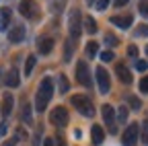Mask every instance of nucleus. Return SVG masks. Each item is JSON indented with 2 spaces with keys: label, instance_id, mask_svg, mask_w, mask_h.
I'll return each instance as SVG.
<instances>
[{
  "label": "nucleus",
  "instance_id": "obj_30",
  "mask_svg": "<svg viewBox=\"0 0 148 146\" xmlns=\"http://www.w3.org/2000/svg\"><path fill=\"white\" fill-rule=\"evenodd\" d=\"M105 43L107 45H117L119 41H117V37H115L113 33H105Z\"/></svg>",
  "mask_w": 148,
  "mask_h": 146
},
{
  "label": "nucleus",
  "instance_id": "obj_44",
  "mask_svg": "<svg viewBox=\"0 0 148 146\" xmlns=\"http://www.w3.org/2000/svg\"><path fill=\"white\" fill-rule=\"evenodd\" d=\"M0 78H2V68H0Z\"/></svg>",
  "mask_w": 148,
  "mask_h": 146
},
{
  "label": "nucleus",
  "instance_id": "obj_4",
  "mask_svg": "<svg viewBox=\"0 0 148 146\" xmlns=\"http://www.w3.org/2000/svg\"><path fill=\"white\" fill-rule=\"evenodd\" d=\"M18 12H21L25 19H29V21H37L41 16L39 4H37L35 0H21V4H18Z\"/></svg>",
  "mask_w": 148,
  "mask_h": 146
},
{
  "label": "nucleus",
  "instance_id": "obj_15",
  "mask_svg": "<svg viewBox=\"0 0 148 146\" xmlns=\"http://www.w3.org/2000/svg\"><path fill=\"white\" fill-rule=\"evenodd\" d=\"M90 138H92V144H103V140H105V132H103V127L99 125V123H95L90 127Z\"/></svg>",
  "mask_w": 148,
  "mask_h": 146
},
{
  "label": "nucleus",
  "instance_id": "obj_1",
  "mask_svg": "<svg viewBox=\"0 0 148 146\" xmlns=\"http://www.w3.org/2000/svg\"><path fill=\"white\" fill-rule=\"evenodd\" d=\"M53 97V80L49 76H45L39 84V88H37V93H35V109L37 111H45V107L49 105Z\"/></svg>",
  "mask_w": 148,
  "mask_h": 146
},
{
  "label": "nucleus",
  "instance_id": "obj_22",
  "mask_svg": "<svg viewBox=\"0 0 148 146\" xmlns=\"http://www.w3.org/2000/svg\"><path fill=\"white\" fill-rule=\"evenodd\" d=\"M72 51H74V41L72 39H66V45H64V62H70L72 60Z\"/></svg>",
  "mask_w": 148,
  "mask_h": 146
},
{
  "label": "nucleus",
  "instance_id": "obj_14",
  "mask_svg": "<svg viewBox=\"0 0 148 146\" xmlns=\"http://www.w3.org/2000/svg\"><path fill=\"white\" fill-rule=\"evenodd\" d=\"M12 105H14V97L10 93H4V97H2V115H4V119L12 113Z\"/></svg>",
  "mask_w": 148,
  "mask_h": 146
},
{
  "label": "nucleus",
  "instance_id": "obj_33",
  "mask_svg": "<svg viewBox=\"0 0 148 146\" xmlns=\"http://www.w3.org/2000/svg\"><path fill=\"white\" fill-rule=\"evenodd\" d=\"M95 8H97V10H105V8H109V0H97V2H95Z\"/></svg>",
  "mask_w": 148,
  "mask_h": 146
},
{
  "label": "nucleus",
  "instance_id": "obj_6",
  "mask_svg": "<svg viewBox=\"0 0 148 146\" xmlns=\"http://www.w3.org/2000/svg\"><path fill=\"white\" fill-rule=\"evenodd\" d=\"M76 80H78L82 86H86V88L92 84L90 68H88V62H86V60H78V62H76Z\"/></svg>",
  "mask_w": 148,
  "mask_h": 146
},
{
  "label": "nucleus",
  "instance_id": "obj_23",
  "mask_svg": "<svg viewBox=\"0 0 148 146\" xmlns=\"http://www.w3.org/2000/svg\"><path fill=\"white\" fill-rule=\"evenodd\" d=\"M0 16H2V21H0V29H6V25L10 23V10L8 8H2V10H0Z\"/></svg>",
  "mask_w": 148,
  "mask_h": 146
},
{
  "label": "nucleus",
  "instance_id": "obj_7",
  "mask_svg": "<svg viewBox=\"0 0 148 146\" xmlns=\"http://www.w3.org/2000/svg\"><path fill=\"white\" fill-rule=\"evenodd\" d=\"M138 134H140L138 123H130L125 127V132L121 134V144L123 146H136L138 144Z\"/></svg>",
  "mask_w": 148,
  "mask_h": 146
},
{
  "label": "nucleus",
  "instance_id": "obj_17",
  "mask_svg": "<svg viewBox=\"0 0 148 146\" xmlns=\"http://www.w3.org/2000/svg\"><path fill=\"white\" fill-rule=\"evenodd\" d=\"M21 121H23L25 125H33V123H35V121H33V109H31V105H29V103H25V105H23Z\"/></svg>",
  "mask_w": 148,
  "mask_h": 146
},
{
  "label": "nucleus",
  "instance_id": "obj_3",
  "mask_svg": "<svg viewBox=\"0 0 148 146\" xmlns=\"http://www.w3.org/2000/svg\"><path fill=\"white\" fill-rule=\"evenodd\" d=\"M68 31H70V39H78L82 33V19L78 8H72L68 12Z\"/></svg>",
  "mask_w": 148,
  "mask_h": 146
},
{
  "label": "nucleus",
  "instance_id": "obj_24",
  "mask_svg": "<svg viewBox=\"0 0 148 146\" xmlns=\"http://www.w3.org/2000/svg\"><path fill=\"white\" fill-rule=\"evenodd\" d=\"M58 80H60V93H68V90H70V82H68L66 74H60Z\"/></svg>",
  "mask_w": 148,
  "mask_h": 146
},
{
  "label": "nucleus",
  "instance_id": "obj_10",
  "mask_svg": "<svg viewBox=\"0 0 148 146\" xmlns=\"http://www.w3.org/2000/svg\"><path fill=\"white\" fill-rule=\"evenodd\" d=\"M111 23H113L117 29L125 31V29H130V27H132V23H134V16H132V14H117V16H111Z\"/></svg>",
  "mask_w": 148,
  "mask_h": 146
},
{
  "label": "nucleus",
  "instance_id": "obj_39",
  "mask_svg": "<svg viewBox=\"0 0 148 146\" xmlns=\"http://www.w3.org/2000/svg\"><path fill=\"white\" fill-rule=\"evenodd\" d=\"M6 130H8L6 121H4V123H0V138H4V136H6Z\"/></svg>",
  "mask_w": 148,
  "mask_h": 146
},
{
  "label": "nucleus",
  "instance_id": "obj_29",
  "mask_svg": "<svg viewBox=\"0 0 148 146\" xmlns=\"http://www.w3.org/2000/svg\"><path fill=\"white\" fill-rule=\"evenodd\" d=\"M99 58H101L103 62H111V60H113V58H115V53L107 49V51H101V53H99Z\"/></svg>",
  "mask_w": 148,
  "mask_h": 146
},
{
  "label": "nucleus",
  "instance_id": "obj_41",
  "mask_svg": "<svg viewBox=\"0 0 148 146\" xmlns=\"http://www.w3.org/2000/svg\"><path fill=\"white\" fill-rule=\"evenodd\" d=\"M43 146H53V138H45L43 140Z\"/></svg>",
  "mask_w": 148,
  "mask_h": 146
},
{
  "label": "nucleus",
  "instance_id": "obj_9",
  "mask_svg": "<svg viewBox=\"0 0 148 146\" xmlns=\"http://www.w3.org/2000/svg\"><path fill=\"white\" fill-rule=\"evenodd\" d=\"M101 115H103L105 125L109 127V132H113V134H115V111H113V107H111V105H103Z\"/></svg>",
  "mask_w": 148,
  "mask_h": 146
},
{
  "label": "nucleus",
  "instance_id": "obj_12",
  "mask_svg": "<svg viewBox=\"0 0 148 146\" xmlns=\"http://www.w3.org/2000/svg\"><path fill=\"white\" fill-rule=\"evenodd\" d=\"M37 49H39L41 56H47V53H51V49H53V39L47 37V35L39 37V39H37Z\"/></svg>",
  "mask_w": 148,
  "mask_h": 146
},
{
  "label": "nucleus",
  "instance_id": "obj_20",
  "mask_svg": "<svg viewBox=\"0 0 148 146\" xmlns=\"http://www.w3.org/2000/svg\"><path fill=\"white\" fill-rule=\"evenodd\" d=\"M35 64H37V56H27V60H25V76H31L33 74Z\"/></svg>",
  "mask_w": 148,
  "mask_h": 146
},
{
  "label": "nucleus",
  "instance_id": "obj_34",
  "mask_svg": "<svg viewBox=\"0 0 148 146\" xmlns=\"http://www.w3.org/2000/svg\"><path fill=\"white\" fill-rule=\"evenodd\" d=\"M140 90H142L144 95L148 93V74H146V76H144V78L140 80Z\"/></svg>",
  "mask_w": 148,
  "mask_h": 146
},
{
  "label": "nucleus",
  "instance_id": "obj_37",
  "mask_svg": "<svg viewBox=\"0 0 148 146\" xmlns=\"http://www.w3.org/2000/svg\"><path fill=\"white\" fill-rule=\"evenodd\" d=\"M146 68H148V64H146L144 60H138V62H136V70H140V72H144Z\"/></svg>",
  "mask_w": 148,
  "mask_h": 146
},
{
  "label": "nucleus",
  "instance_id": "obj_19",
  "mask_svg": "<svg viewBox=\"0 0 148 146\" xmlns=\"http://www.w3.org/2000/svg\"><path fill=\"white\" fill-rule=\"evenodd\" d=\"M82 23H84L86 33H90V35H95V33H97V29H99V27H97V21L92 19V16H86V19H84Z\"/></svg>",
  "mask_w": 148,
  "mask_h": 146
},
{
  "label": "nucleus",
  "instance_id": "obj_35",
  "mask_svg": "<svg viewBox=\"0 0 148 146\" xmlns=\"http://www.w3.org/2000/svg\"><path fill=\"white\" fill-rule=\"evenodd\" d=\"M53 146H66V140H64V136H53Z\"/></svg>",
  "mask_w": 148,
  "mask_h": 146
},
{
  "label": "nucleus",
  "instance_id": "obj_18",
  "mask_svg": "<svg viewBox=\"0 0 148 146\" xmlns=\"http://www.w3.org/2000/svg\"><path fill=\"white\" fill-rule=\"evenodd\" d=\"M66 4H68V0H49V10L53 14H60L66 8Z\"/></svg>",
  "mask_w": 148,
  "mask_h": 146
},
{
  "label": "nucleus",
  "instance_id": "obj_8",
  "mask_svg": "<svg viewBox=\"0 0 148 146\" xmlns=\"http://www.w3.org/2000/svg\"><path fill=\"white\" fill-rule=\"evenodd\" d=\"M95 76H97V86H99V90L105 95V93H109L111 90V78H109V72L103 68V66H99L97 70H95Z\"/></svg>",
  "mask_w": 148,
  "mask_h": 146
},
{
  "label": "nucleus",
  "instance_id": "obj_45",
  "mask_svg": "<svg viewBox=\"0 0 148 146\" xmlns=\"http://www.w3.org/2000/svg\"><path fill=\"white\" fill-rule=\"evenodd\" d=\"M146 53H148V45H146Z\"/></svg>",
  "mask_w": 148,
  "mask_h": 146
},
{
  "label": "nucleus",
  "instance_id": "obj_40",
  "mask_svg": "<svg viewBox=\"0 0 148 146\" xmlns=\"http://www.w3.org/2000/svg\"><path fill=\"white\" fill-rule=\"evenodd\" d=\"M39 134H41V130H37V134L33 138V146H39Z\"/></svg>",
  "mask_w": 148,
  "mask_h": 146
},
{
  "label": "nucleus",
  "instance_id": "obj_5",
  "mask_svg": "<svg viewBox=\"0 0 148 146\" xmlns=\"http://www.w3.org/2000/svg\"><path fill=\"white\" fill-rule=\"evenodd\" d=\"M49 121L56 125V127H66L68 121H70V115H68V109L66 107H56L49 111Z\"/></svg>",
  "mask_w": 148,
  "mask_h": 146
},
{
  "label": "nucleus",
  "instance_id": "obj_27",
  "mask_svg": "<svg viewBox=\"0 0 148 146\" xmlns=\"http://www.w3.org/2000/svg\"><path fill=\"white\" fill-rule=\"evenodd\" d=\"M134 35H136V39H138V37H148V25H140Z\"/></svg>",
  "mask_w": 148,
  "mask_h": 146
},
{
  "label": "nucleus",
  "instance_id": "obj_42",
  "mask_svg": "<svg viewBox=\"0 0 148 146\" xmlns=\"http://www.w3.org/2000/svg\"><path fill=\"white\" fill-rule=\"evenodd\" d=\"M127 0H115V6H125Z\"/></svg>",
  "mask_w": 148,
  "mask_h": 146
},
{
  "label": "nucleus",
  "instance_id": "obj_16",
  "mask_svg": "<svg viewBox=\"0 0 148 146\" xmlns=\"http://www.w3.org/2000/svg\"><path fill=\"white\" fill-rule=\"evenodd\" d=\"M18 82H21V76H18V70H16V68H10V70L6 72V86H10V88H16V86H18Z\"/></svg>",
  "mask_w": 148,
  "mask_h": 146
},
{
  "label": "nucleus",
  "instance_id": "obj_38",
  "mask_svg": "<svg viewBox=\"0 0 148 146\" xmlns=\"http://www.w3.org/2000/svg\"><path fill=\"white\" fill-rule=\"evenodd\" d=\"M16 142H18V138H16V136H12V138H8L2 146H16Z\"/></svg>",
  "mask_w": 148,
  "mask_h": 146
},
{
  "label": "nucleus",
  "instance_id": "obj_28",
  "mask_svg": "<svg viewBox=\"0 0 148 146\" xmlns=\"http://www.w3.org/2000/svg\"><path fill=\"white\" fill-rule=\"evenodd\" d=\"M117 119H119L121 123L127 119V107H125V105H121V107L117 109Z\"/></svg>",
  "mask_w": 148,
  "mask_h": 146
},
{
  "label": "nucleus",
  "instance_id": "obj_21",
  "mask_svg": "<svg viewBox=\"0 0 148 146\" xmlns=\"http://www.w3.org/2000/svg\"><path fill=\"white\" fill-rule=\"evenodd\" d=\"M84 53H86V58H88V60H90V58H95L97 53H99V45H97L95 41H88L86 47H84Z\"/></svg>",
  "mask_w": 148,
  "mask_h": 146
},
{
  "label": "nucleus",
  "instance_id": "obj_26",
  "mask_svg": "<svg viewBox=\"0 0 148 146\" xmlns=\"http://www.w3.org/2000/svg\"><path fill=\"white\" fill-rule=\"evenodd\" d=\"M140 136H142V142L148 144V119H144V123L140 127Z\"/></svg>",
  "mask_w": 148,
  "mask_h": 146
},
{
  "label": "nucleus",
  "instance_id": "obj_13",
  "mask_svg": "<svg viewBox=\"0 0 148 146\" xmlns=\"http://www.w3.org/2000/svg\"><path fill=\"white\" fill-rule=\"evenodd\" d=\"M115 72H117V78H119L123 84H132L134 76H132V72L127 70V66H123V64H117V66H115Z\"/></svg>",
  "mask_w": 148,
  "mask_h": 146
},
{
  "label": "nucleus",
  "instance_id": "obj_2",
  "mask_svg": "<svg viewBox=\"0 0 148 146\" xmlns=\"http://www.w3.org/2000/svg\"><path fill=\"white\" fill-rule=\"evenodd\" d=\"M70 105H74V109L80 111L84 117H92V115H95V107H92L88 95H72Z\"/></svg>",
  "mask_w": 148,
  "mask_h": 146
},
{
  "label": "nucleus",
  "instance_id": "obj_25",
  "mask_svg": "<svg viewBox=\"0 0 148 146\" xmlns=\"http://www.w3.org/2000/svg\"><path fill=\"white\" fill-rule=\"evenodd\" d=\"M125 99H127V103H130V107H132V109H140V107H142V101H140L138 97H134V95H127Z\"/></svg>",
  "mask_w": 148,
  "mask_h": 146
},
{
  "label": "nucleus",
  "instance_id": "obj_31",
  "mask_svg": "<svg viewBox=\"0 0 148 146\" xmlns=\"http://www.w3.org/2000/svg\"><path fill=\"white\" fill-rule=\"evenodd\" d=\"M138 10H140L142 16H146V19H148V0H142V2L138 4Z\"/></svg>",
  "mask_w": 148,
  "mask_h": 146
},
{
  "label": "nucleus",
  "instance_id": "obj_36",
  "mask_svg": "<svg viewBox=\"0 0 148 146\" xmlns=\"http://www.w3.org/2000/svg\"><path fill=\"white\" fill-rule=\"evenodd\" d=\"M18 140H27V132L23 130V127H16V134H14Z\"/></svg>",
  "mask_w": 148,
  "mask_h": 146
},
{
  "label": "nucleus",
  "instance_id": "obj_32",
  "mask_svg": "<svg viewBox=\"0 0 148 146\" xmlns=\"http://www.w3.org/2000/svg\"><path fill=\"white\" fill-rule=\"evenodd\" d=\"M138 53H140V49H138V45H127V56L130 58H138Z\"/></svg>",
  "mask_w": 148,
  "mask_h": 146
},
{
  "label": "nucleus",
  "instance_id": "obj_11",
  "mask_svg": "<svg viewBox=\"0 0 148 146\" xmlns=\"http://www.w3.org/2000/svg\"><path fill=\"white\" fill-rule=\"evenodd\" d=\"M25 35H27V31H25L23 25H14V27L8 31V39H10V43H21V41L25 39Z\"/></svg>",
  "mask_w": 148,
  "mask_h": 146
},
{
  "label": "nucleus",
  "instance_id": "obj_43",
  "mask_svg": "<svg viewBox=\"0 0 148 146\" xmlns=\"http://www.w3.org/2000/svg\"><path fill=\"white\" fill-rule=\"evenodd\" d=\"M95 2H97V0H86V4H88V6H92Z\"/></svg>",
  "mask_w": 148,
  "mask_h": 146
}]
</instances>
